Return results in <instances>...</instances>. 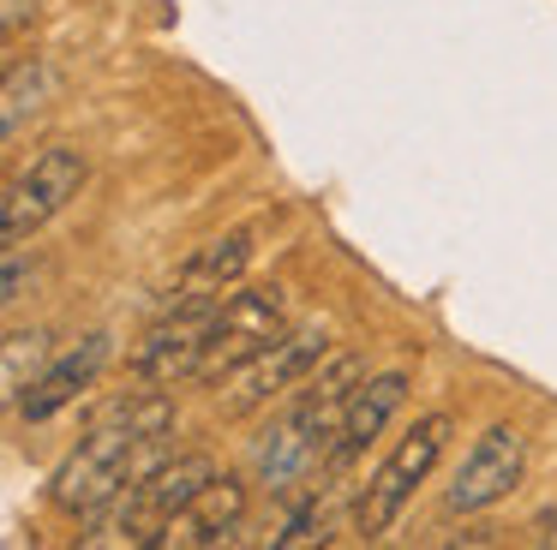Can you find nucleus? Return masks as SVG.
<instances>
[{"label": "nucleus", "mask_w": 557, "mask_h": 550, "mask_svg": "<svg viewBox=\"0 0 557 550\" xmlns=\"http://www.w3.org/2000/svg\"><path fill=\"white\" fill-rule=\"evenodd\" d=\"M366 383V365L360 353H330L312 377L300 383V401L252 442V473L258 485L270 490H288L312 473L318 461H330V442H336V425L348 413L354 389Z\"/></svg>", "instance_id": "obj_1"}, {"label": "nucleus", "mask_w": 557, "mask_h": 550, "mask_svg": "<svg viewBox=\"0 0 557 550\" xmlns=\"http://www.w3.org/2000/svg\"><path fill=\"white\" fill-rule=\"evenodd\" d=\"M169 425H174V401H169V395H138V401H126L121 413L102 418L90 437H78V449L54 466L49 502L61 514H85V521H90V514L109 509V502L133 485L138 449L157 442Z\"/></svg>", "instance_id": "obj_2"}, {"label": "nucleus", "mask_w": 557, "mask_h": 550, "mask_svg": "<svg viewBox=\"0 0 557 550\" xmlns=\"http://www.w3.org/2000/svg\"><path fill=\"white\" fill-rule=\"evenodd\" d=\"M449 430H456V418L449 413H425L413 418V430L389 449V461L372 473V485H366L360 509H354V526H360V538H384L389 526H396V514L408 509V497L432 478L437 454L449 449Z\"/></svg>", "instance_id": "obj_3"}, {"label": "nucleus", "mask_w": 557, "mask_h": 550, "mask_svg": "<svg viewBox=\"0 0 557 550\" xmlns=\"http://www.w3.org/2000/svg\"><path fill=\"white\" fill-rule=\"evenodd\" d=\"M282 335H288V299H282V287H270V282L234 287L222 299V311L210 317V341H205V359H198V377H234L264 347H276Z\"/></svg>", "instance_id": "obj_4"}, {"label": "nucleus", "mask_w": 557, "mask_h": 550, "mask_svg": "<svg viewBox=\"0 0 557 550\" xmlns=\"http://www.w3.org/2000/svg\"><path fill=\"white\" fill-rule=\"evenodd\" d=\"M330 359V335L324 323H306V329H288L276 347H264V353L252 359V365L234 371L228 395H222V418H246L258 413V407H270L276 395L300 389L306 377H312L318 365Z\"/></svg>", "instance_id": "obj_5"}, {"label": "nucleus", "mask_w": 557, "mask_h": 550, "mask_svg": "<svg viewBox=\"0 0 557 550\" xmlns=\"http://www.w3.org/2000/svg\"><path fill=\"white\" fill-rule=\"evenodd\" d=\"M78 186H85V155L66 150V143L42 150L37 162L7 186V198H0V239H7V246H25L42 222H54V215L78 198Z\"/></svg>", "instance_id": "obj_6"}, {"label": "nucleus", "mask_w": 557, "mask_h": 550, "mask_svg": "<svg viewBox=\"0 0 557 550\" xmlns=\"http://www.w3.org/2000/svg\"><path fill=\"white\" fill-rule=\"evenodd\" d=\"M521 466H528V442H521L516 425H492L468 454H461L456 478L444 490V509L449 514H480L492 502H504L509 490L521 485Z\"/></svg>", "instance_id": "obj_7"}, {"label": "nucleus", "mask_w": 557, "mask_h": 550, "mask_svg": "<svg viewBox=\"0 0 557 550\" xmlns=\"http://www.w3.org/2000/svg\"><path fill=\"white\" fill-rule=\"evenodd\" d=\"M222 305H181V311H157L150 335L138 341L133 353V377L138 383H181V377H198V359H205V341H210V317Z\"/></svg>", "instance_id": "obj_8"}, {"label": "nucleus", "mask_w": 557, "mask_h": 550, "mask_svg": "<svg viewBox=\"0 0 557 550\" xmlns=\"http://www.w3.org/2000/svg\"><path fill=\"white\" fill-rule=\"evenodd\" d=\"M252 263V234H222L210 239V246H198L193 258L174 270V282L162 287L157 311H181V305H222V299L234 293V282H240V270Z\"/></svg>", "instance_id": "obj_9"}, {"label": "nucleus", "mask_w": 557, "mask_h": 550, "mask_svg": "<svg viewBox=\"0 0 557 550\" xmlns=\"http://www.w3.org/2000/svg\"><path fill=\"white\" fill-rule=\"evenodd\" d=\"M109 353H114V335H109V329L78 335V341L66 347V353H54V359H49V371H42V377L30 383V395L18 401V418H25V425H42V418H54L61 407H73L78 395H85L90 383L102 377Z\"/></svg>", "instance_id": "obj_10"}, {"label": "nucleus", "mask_w": 557, "mask_h": 550, "mask_svg": "<svg viewBox=\"0 0 557 550\" xmlns=\"http://www.w3.org/2000/svg\"><path fill=\"white\" fill-rule=\"evenodd\" d=\"M246 502H252L246 497V478L240 473H216L169 526H162L157 550H210V545H222V538H234V526L246 521Z\"/></svg>", "instance_id": "obj_11"}, {"label": "nucleus", "mask_w": 557, "mask_h": 550, "mask_svg": "<svg viewBox=\"0 0 557 550\" xmlns=\"http://www.w3.org/2000/svg\"><path fill=\"white\" fill-rule=\"evenodd\" d=\"M401 395H408V371H384V377H366L360 389H354L348 413H342L336 442H330V461H324V466H336V473H342L348 461H360V454L372 449L377 437H384L389 418H396Z\"/></svg>", "instance_id": "obj_12"}, {"label": "nucleus", "mask_w": 557, "mask_h": 550, "mask_svg": "<svg viewBox=\"0 0 557 550\" xmlns=\"http://www.w3.org/2000/svg\"><path fill=\"white\" fill-rule=\"evenodd\" d=\"M49 359H54L49 329H7V341H0V395H7V407L25 401L30 383L49 371Z\"/></svg>", "instance_id": "obj_13"}, {"label": "nucleus", "mask_w": 557, "mask_h": 550, "mask_svg": "<svg viewBox=\"0 0 557 550\" xmlns=\"http://www.w3.org/2000/svg\"><path fill=\"white\" fill-rule=\"evenodd\" d=\"M49 66H13V78H7V138H18V126H25V114H37L42 108V90H49Z\"/></svg>", "instance_id": "obj_14"}, {"label": "nucleus", "mask_w": 557, "mask_h": 550, "mask_svg": "<svg viewBox=\"0 0 557 550\" xmlns=\"http://www.w3.org/2000/svg\"><path fill=\"white\" fill-rule=\"evenodd\" d=\"M312 538H324V502H306V509L276 533V545H312Z\"/></svg>", "instance_id": "obj_15"}, {"label": "nucleus", "mask_w": 557, "mask_h": 550, "mask_svg": "<svg viewBox=\"0 0 557 550\" xmlns=\"http://www.w3.org/2000/svg\"><path fill=\"white\" fill-rule=\"evenodd\" d=\"M7 305H18V299H25V251L18 246H7Z\"/></svg>", "instance_id": "obj_16"}, {"label": "nucleus", "mask_w": 557, "mask_h": 550, "mask_svg": "<svg viewBox=\"0 0 557 550\" xmlns=\"http://www.w3.org/2000/svg\"><path fill=\"white\" fill-rule=\"evenodd\" d=\"M30 18H37V0H7V12H0V24H7V36H18Z\"/></svg>", "instance_id": "obj_17"}]
</instances>
